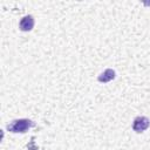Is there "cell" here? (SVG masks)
Instances as JSON below:
<instances>
[{
	"instance_id": "1",
	"label": "cell",
	"mask_w": 150,
	"mask_h": 150,
	"mask_svg": "<svg viewBox=\"0 0 150 150\" xmlns=\"http://www.w3.org/2000/svg\"><path fill=\"white\" fill-rule=\"evenodd\" d=\"M35 123L28 118H19L12 121L9 124H7V130L11 132H26L32 127H34Z\"/></svg>"
},
{
	"instance_id": "2",
	"label": "cell",
	"mask_w": 150,
	"mask_h": 150,
	"mask_svg": "<svg viewBox=\"0 0 150 150\" xmlns=\"http://www.w3.org/2000/svg\"><path fill=\"white\" fill-rule=\"evenodd\" d=\"M150 125V121L148 117L145 116H137L134 120L132 123V129L135 132H143L144 130H146Z\"/></svg>"
},
{
	"instance_id": "3",
	"label": "cell",
	"mask_w": 150,
	"mask_h": 150,
	"mask_svg": "<svg viewBox=\"0 0 150 150\" xmlns=\"http://www.w3.org/2000/svg\"><path fill=\"white\" fill-rule=\"evenodd\" d=\"M34 23H35L34 18H33L32 15H26V16H23V18L20 20L19 28H20V30H22V32H29V30L33 29Z\"/></svg>"
},
{
	"instance_id": "4",
	"label": "cell",
	"mask_w": 150,
	"mask_h": 150,
	"mask_svg": "<svg viewBox=\"0 0 150 150\" xmlns=\"http://www.w3.org/2000/svg\"><path fill=\"white\" fill-rule=\"evenodd\" d=\"M115 76H116L115 70H114V69L108 68V69H105L102 74H100V75H98L97 80H98L100 82H102V83H107V82H110L111 80H114V79H115Z\"/></svg>"
}]
</instances>
